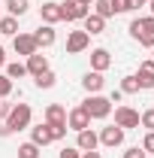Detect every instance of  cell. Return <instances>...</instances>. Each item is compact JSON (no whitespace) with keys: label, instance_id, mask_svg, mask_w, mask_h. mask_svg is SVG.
Segmentation results:
<instances>
[{"label":"cell","instance_id":"cell-35","mask_svg":"<svg viewBox=\"0 0 154 158\" xmlns=\"http://www.w3.org/2000/svg\"><path fill=\"white\" fill-rule=\"evenodd\" d=\"M82 158H103V155H100V152L94 149V152H82Z\"/></svg>","mask_w":154,"mask_h":158},{"label":"cell","instance_id":"cell-25","mask_svg":"<svg viewBox=\"0 0 154 158\" xmlns=\"http://www.w3.org/2000/svg\"><path fill=\"white\" fill-rule=\"evenodd\" d=\"M33 85H37V88H55V85H58V76H55L52 70H45V73L33 76Z\"/></svg>","mask_w":154,"mask_h":158},{"label":"cell","instance_id":"cell-5","mask_svg":"<svg viewBox=\"0 0 154 158\" xmlns=\"http://www.w3.org/2000/svg\"><path fill=\"white\" fill-rule=\"evenodd\" d=\"M88 12H91V9L82 6L79 0H64V3H60V19L64 21H82Z\"/></svg>","mask_w":154,"mask_h":158},{"label":"cell","instance_id":"cell-6","mask_svg":"<svg viewBox=\"0 0 154 158\" xmlns=\"http://www.w3.org/2000/svg\"><path fill=\"white\" fill-rule=\"evenodd\" d=\"M124 128H118V125H106L97 137H100V146H109V149H115V146H121L124 143Z\"/></svg>","mask_w":154,"mask_h":158},{"label":"cell","instance_id":"cell-19","mask_svg":"<svg viewBox=\"0 0 154 158\" xmlns=\"http://www.w3.org/2000/svg\"><path fill=\"white\" fill-rule=\"evenodd\" d=\"M30 143H37L39 149H42V146H48V143H55V140H52V131H48V125H45V122L30 128Z\"/></svg>","mask_w":154,"mask_h":158},{"label":"cell","instance_id":"cell-28","mask_svg":"<svg viewBox=\"0 0 154 158\" xmlns=\"http://www.w3.org/2000/svg\"><path fill=\"white\" fill-rule=\"evenodd\" d=\"M136 91H139L136 76H124V79H121V94H136Z\"/></svg>","mask_w":154,"mask_h":158},{"label":"cell","instance_id":"cell-16","mask_svg":"<svg viewBox=\"0 0 154 158\" xmlns=\"http://www.w3.org/2000/svg\"><path fill=\"white\" fill-rule=\"evenodd\" d=\"M33 40H37L39 49H48V46H55L58 34H55V27H52V24H39L37 31H33Z\"/></svg>","mask_w":154,"mask_h":158},{"label":"cell","instance_id":"cell-31","mask_svg":"<svg viewBox=\"0 0 154 158\" xmlns=\"http://www.w3.org/2000/svg\"><path fill=\"white\" fill-rule=\"evenodd\" d=\"M58 158H82V149H76V146H64Z\"/></svg>","mask_w":154,"mask_h":158},{"label":"cell","instance_id":"cell-33","mask_svg":"<svg viewBox=\"0 0 154 158\" xmlns=\"http://www.w3.org/2000/svg\"><path fill=\"white\" fill-rule=\"evenodd\" d=\"M142 149H145V152H151V155H154V131H148V134L142 137Z\"/></svg>","mask_w":154,"mask_h":158},{"label":"cell","instance_id":"cell-13","mask_svg":"<svg viewBox=\"0 0 154 158\" xmlns=\"http://www.w3.org/2000/svg\"><path fill=\"white\" fill-rule=\"evenodd\" d=\"M24 67H27V76H39V73H45V70H52V67H48V58H45L42 52H33L30 58L24 61Z\"/></svg>","mask_w":154,"mask_h":158},{"label":"cell","instance_id":"cell-14","mask_svg":"<svg viewBox=\"0 0 154 158\" xmlns=\"http://www.w3.org/2000/svg\"><path fill=\"white\" fill-rule=\"evenodd\" d=\"M103 85H106V79H103V73H97V70H88V73L82 76V88H85L88 94H100Z\"/></svg>","mask_w":154,"mask_h":158},{"label":"cell","instance_id":"cell-11","mask_svg":"<svg viewBox=\"0 0 154 158\" xmlns=\"http://www.w3.org/2000/svg\"><path fill=\"white\" fill-rule=\"evenodd\" d=\"M97 146H100V137H97L94 128H85V131L76 134V149H82V152H94Z\"/></svg>","mask_w":154,"mask_h":158},{"label":"cell","instance_id":"cell-9","mask_svg":"<svg viewBox=\"0 0 154 158\" xmlns=\"http://www.w3.org/2000/svg\"><path fill=\"white\" fill-rule=\"evenodd\" d=\"M109 67H112V55H109V49H103V46L91 49V70H97V73H106Z\"/></svg>","mask_w":154,"mask_h":158},{"label":"cell","instance_id":"cell-32","mask_svg":"<svg viewBox=\"0 0 154 158\" xmlns=\"http://www.w3.org/2000/svg\"><path fill=\"white\" fill-rule=\"evenodd\" d=\"M124 158H148V152H145L142 146H130V149L124 152Z\"/></svg>","mask_w":154,"mask_h":158},{"label":"cell","instance_id":"cell-3","mask_svg":"<svg viewBox=\"0 0 154 158\" xmlns=\"http://www.w3.org/2000/svg\"><path fill=\"white\" fill-rule=\"evenodd\" d=\"M79 106L91 116V122H94V118H109V113H112V100L103 98V94H88Z\"/></svg>","mask_w":154,"mask_h":158},{"label":"cell","instance_id":"cell-15","mask_svg":"<svg viewBox=\"0 0 154 158\" xmlns=\"http://www.w3.org/2000/svg\"><path fill=\"white\" fill-rule=\"evenodd\" d=\"M136 82H139V88H154V61H142L139 64V70H136Z\"/></svg>","mask_w":154,"mask_h":158},{"label":"cell","instance_id":"cell-8","mask_svg":"<svg viewBox=\"0 0 154 158\" xmlns=\"http://www.w3.org/2000/svg\"><path fill=\"white\" fill-rule=\"evenodd\" d=\"M67 128H70V131H85V128H91V116H88V113H85V110H82V106H73V110H70V113H67Z\"/></svg>","mask_w":154,"mask_h":158},{"label":"cell","instance_id":"cell-27","mask_svg":"<svg viewBox=\"0 0 154 158\" xmlns=\"http://www.w3.org/2000/svg\"><path fill=\"white\" fill-rule=\"evenodd\" d=\"M12 88H15V82L6 76V73H0V100L9 98V94H12Z\"/></svg>","mask_w":154,"mask_h":158},{"label":"cell","instance_id":"cell-7","mask_svg":"<svg viewBox=\"0 0 154 158\" xmlns=\"http://www.w3.org/2000/svg\"><path fill=\"white\" fill-rule=\"evenodd\" d=\"M115 125L130 131V128H139V113L133 106H115Z\"/></svg>","mask_w":154,"mask_h":158},{"label":"cell","instance_id":"cell-39","mask_svg":"<svg viewBox=\"0 0 154 158\" xmlns=\"http://www.w3.org/2000/svg\"><path fill=\"white\" fill-rule=\"evenodd\" d=\"M151 61H154V49H151Z\"/></svg>","mask_w":154,"mask_h":158},{"label":"cell","instance_id":"cell-2","mask_svg":"<svg viewBox=\"0 0 154 158\" xmlns=\"http://www.w3.org/2000/svg\"><path fill=\"white\" fill-rule=\"evenodd\" d=\"M130 37L139 40V46H145V49H154V15L133 19V21H130Z\"/></svg>","mask_w":154,"mask_h":158},{"label":"cell","instance_id":"cell-17","mask_svg":"<svg viewBox=\"0 0 154 158\" xmlns=\"http://www.w3.org/2000/svg\"><path fill=\"white\" fill-rule=\"evenodd\" d=\"M42 118H45V125H67V110L60 103H48Z\"/></svg>","mask_w":154,"mask_h":158},{"label":"cell","instance_id":"cell-20","mask_svg":"<svg viewBox=\"0 0 154 158\" xmlns=\"http://www.w3.org/2000/svg\"><path fill=\"white\" fill-rule=\"evenodd\" d=\"M94 12L100 15V19H112V15H118V9H115V0H94Z\"/></svg>","mask_w":154,"mask_h":158},{"label":"cell","instance_id":"cell-41","mask_svg":"<svg viewBox=\"0 0 154 158\" xmlns=\"http://www.w3.org/2000/svg\"><path fill=\"white\" fill-rule=\"evenodd\" d=\"M0 122H3V118H0Z\"/></svg>","mask_w":154,"mask_h":158},{"label":"cell","instance_id":"cell-21","mask_svg":"<svg viewBox=\"0 0 154 158\" xmlns=\"http://www.w3.org/2000/svg\"><path fill=\"white\" fill-rule=\"evenodd\" d=\"M27 9H30V0H6V15L12 19H21Z\"/></svg>","mask_w":154,"mask_h":158},{"label":"cell","instance_id":"cell-4","mask_svg":"<svg viewBox=\"0 0 154 158\" xmlns=\"http://www.w3.org/2000/svg\"><path fill=\"white\" fill-rule=\"evenodd\" d=\"M12 49H15V55H21V58H30L33 52H39L33 34H15L12 37Z\"/></svg>","mask_w":154,"mask_h":158},{"label":"cell","instance_id":"cell-24","mask_svg":"<svg viewBox=\"0 0 154 158\" xmlns=\"http://www.w3.org/2000/svg\"><path fill=\"white\" fill-rule=\"evenodd\" d=\"M3 73L15 82V79H24V76H27V67H24L21 61H12V64H6V70H3Z\"/></svg>","mask_w":154,"mask_h":158},{"label":"cell","instance_id":"cell-1","mask_svg":"<svg viewBox=\"0 0 154 158\" xmlns=\"http://www.w3.org/2000/svg\"><path fill=\"white\" fill-rule=\"evenodd\" d=\"M3 122L9 125V131H12V134L27 131V128H30V122H33V110H30V103H12L9 116L3 118Z\"/></svg>","mask_w":154,"mask_h":158},{"label":"cell","instance_id":"cell-23","mask_svg":"<svg viewBox=\"0 0 154 158\" xmlns=\"http://www.w3.org/2000/svg\"><path fill=\"white\" fill-rule=\"evenodd\" d=\"M142 6H148V0H115L118 12H136V9H142Z\"/></svg>","mask_w":154,"mask_h":158},{"label":"cell","instance_id":"cell-30","mask_svg":"<svg viewBox=\"0 0 154 158\" xmlns=\"http://www.w3.org/2000/svg\"><path fill=\"white\" fill-rule=\"evenodd\" d=\"M48 131H52V140H64L70 128H67V125H48Z\"/></svg>","mask_w":154,"mask_h":158},{"label":"cell","instance_id":"cell-12","mask_svg":"<svg viewBox=\"0 0 154 158\" xmlns=\"http://www.w3.org/2000/svg\"><path fill=\"white\" fill-rule=\"evenodd\" d=\"M39 19H42V24H58V21H64L60 19V3H55V0H45L42 6H39Z\"/></svg>","mask_w":154,"mask_h":158},{"label":"cell","instance_id":"cell-37","mask_svg":"<svg viewBox=\"0 0 154 158\" xmlns=\"http://www.w3.org/2000/svg\"><path fill=\"white\" fill-rule=\"evenodd\" d=\"M79 3H82V6H88V9L94 6V0H79Z\"/></svg>","mask_w":154,"mask_h":158},{"label":"cell","instance_id":"cell-18","mask_svg":"<svg viewBox=\"0 0 154 158\" xmlns=\"http://www.w3.org/2000/svg\"><path fill=\"white\" fill-rule=\"evenodd\" d=\"M82 21H85V27H82V31H85L88 37H97V34H103V31H106V19H100L97 12H88Z\"/></svg>","mask_w":154,"mask_h":158},{"label":"cell","instance_id":"cell-29","mask_svg":"<svg viewBox=\"0 0 154 158\" xmlns=\"http://www.w3.org/2000/svg\"><path fill=\"white\" fill-rule=\"evenodd\" d=\"M139 125H142V128H148V131H154V110L139 113Z\"/></svg>","mask_w":154,"mask_h":158},{"label":"cell","instance_id":"cell-10","mask_svg":"<svg viewBox=\"0 0 154 158\" xmlns=\"http://www.w3.org/2000/svg\"><path fill=\"white\" fill-rule=\"evenodd\" d=\"M91 46V37L85 34V31H73L70 37H67V55H79V52H85Z\"/></svg>","mask_w":154,"mask_h":158},{"label":"cell","instance_id":"cell-22","mask_svg":"<svg viewBox=\"0 0 154 158\" xmlns=\"http://www.w3.org/2000/svg\"><path fill=\"white\" fill-rule=\"evenodd\" d=\"M0 34H3V37H15V34H18V19L0 15Z\"/></svg>","mask_w":154,"mask_h":158},{"label":"cell","instance_id":"cell-38","mask_svg":"<svg viewBox=\"0 0 154 158\" xmlns=\"http://www.w3.org/2000/svg\"><path fill=\"white\" fill-rule=\"evenodd\" d=\"M148 9H151V15H154V0H148Z\"/></svg>","mask_w":154,"mask_h":158},{"label":"cell","instance_id":"cell-40","mask_svg":"<svg viewBox=\"0 0 154 158\" xmlns=\"http://www.w3.org/2000/svg\"><path fill=\"white\" fill-rule=\"evenodd\" d=\"M0 15H3V12H0Z\"/></svg>","mask_w":154,"mask_h":158},{"label":"cell","instance_id":"cell-26","mask_svg":"<svg viewBox=\"0 0 154 158\" xmlns=\"http://www.w3.org/2000/svg\"><path fill=\"white\" fill-rule=\"evenodd\" d=\"M18 158H39V146H37V143H30V140L21 143V146H18Z\"/></svg>","mask_w":154,"mask_h":158},{"label":"cell","instance_id":"cell-34","mask_svg":"<svg viewBox=\"0 0 154 158\" xmlns=\"http://www.w3.org/2000/svg\"><path fill=\"white\" fill-rule=\"evenodd\" d=\"M9 134H12V131H9V125H6V122H0V137H9Z\"/></svg>","mask_w":154,"mask_h":158},{"label":"cell","instance_id":"cell-36","mask_svg":"<svg viewBox=\"0 0 154 158\" xmlns=\"http://www.w3.org/2000/svg\"><path fill=\"white\" fill-rule=\"evenodd\" d=\"M0 67H6V49L0 46Z\"/></svg>","mask_w":154,"mask_h":158}]
</instances>
